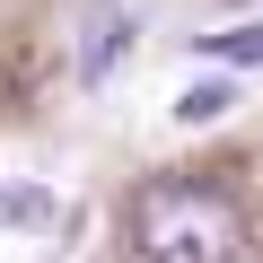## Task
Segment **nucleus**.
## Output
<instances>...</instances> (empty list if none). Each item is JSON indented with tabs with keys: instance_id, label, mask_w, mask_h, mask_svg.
I'll return each mask as SVG.
<instances>
[{
	"instance_id": "f257e3e1",
	"label": "nucleus",
	"mask_w": 263,
	"mask_h": 263,
	"mask_svg": "<svg viewBox=\"0 0 263 263\" xmlns=\"http://www.w3.org/2000/svg\"><path fill=\"white\" fill-rule=\"evenodd\" d=\"M141 263H246V219L219 184H149L132 202Z\"/></svg>"
},
{
	"instance_id": "f03ea898",
	"label": "nucleus",
	"mask_w": 263,
	"mask_h": 263,
	"mask_svg": "<svg viewBox=\"0 0 263 263\" xmlns=\"http://www.w3.org/2000/svg\"><path fill=\"white\" fill-rule=\"evenodd\" d=\"M123 53H132V9L123 0H88L79 9V88H105L114 70H123Z\"/></svg>"
},
{
	"instance_id": "7ed1b4c3",
	"label": "nucleus",
	"mask_w": 263,
	"mask_h": 263,
	"mask_svg": "<svg viewBox=\"0 0 263 263\" xmlns=\"http://www.w3.org/2000/svg\"><path fill=\"white\" fill-rule=\"evenodd\" d=\"M228 105H237V79H202V88H184V97H176V123H184V132H202V123H219Z\"/></svg>"
},
{
	"instance_id": "20e7f679",
	"label": "nucleus",
	"mask_w": 263,
	"mask_h": 263,
	"mask_svg": "<svg viewBox=\"0 0 263 263\" xmlns=\"http://www.w3.org/2000/svg\"><path fill=\"white\" fill-rule=\"evenodd\" d=\"M202 53L228 62V70H263V18H246V27H228V35H202Z\"/></svg>"
},
{
	"instance_id": "39448f33",
	"label": "nucleus",
	"mask_w": 263,
	"mask_h": 263,
	"mask_svg": "<svg viewBox=\"0 0 263 263\" xmlns=\"http://www.w3.org/2000/svg\"><path fill=\"white\" fill-rule=\"evenodd\" d=\"M44 219H53L44 184H0V228H44Z\"/></svg>"
}]
</instances>
